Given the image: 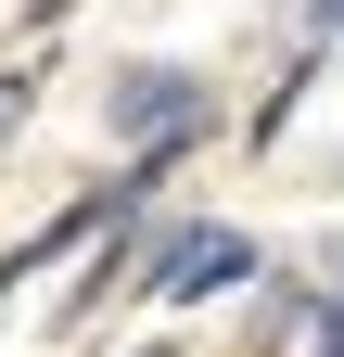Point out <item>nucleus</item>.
Instances as JSON below:
<instances>
[{
    "instance_id": "f257e3e1",
    "label": "nucleus",
    "mask_w": 344,
    "mask_h": 357,
    "mask_svg": "<svg viewBox=\"0 0 344 357\" xmlns=\"http://www.w3.org/2000/svg\"><path fill=\"white\" fill-rule=\"evenodd\" d=\"M268 281V255H255L230 217H153L141 230V294L153 306H230Z\"/></svg>"
},
{
    "instance_id": "f03ea898",
    "label": "nucleus",
    "mask_w": 344,
    "mask_h": 357,
    "mask_svg": "<svg viewBox=\"0 0 344 357\" xmlns=\"http://www.w3.org/2000/svg\"><path fill=\"white\" fill-rule=\"evenodd\" d=\"M102 128H115V153L217 141V89H204L191 64H115V77H102Z\"/></svg>"
},
{
    "instance_id": "7ed1b4c3",
    "label": "nucleus",
    "mask_w": 344,
    "mask_h": 357,
    "mask_svg": "<svg viewBox=\"0 0 344 357\" xmlns=\"http://www.w3.org/2000/svg\"><path fill=\"white\" fill-rule=\"evenodd\" d=\"M331 319V294H319V268H268V281L242 294V357H306Z\"/></svg>"
},
{
    "instance_id": "20e7f679",
    "label": "nucleus",
    "mask_w": 344,
    "mask_h": 357,
    "mask_svg": "<svg viewBox=\"0 0 344 357\" xmlns=\"http://www.w3.org/2000/svg\"><path fill=\"white\" fill-rule=\"evenodd\" d=\"M319 64H331V52H306V38H293V64L268 77V102H255V115H242V141H255V153H268V141H281V128H293V115H306V89H319Z\"/></svg>"
},
{
    "instance_id": "39448f33",
    "label": "nucleus",
    "mask_w": 344,
    "mask_h": 357,
    "mask_svg": "<svg viewBox=\"0 0 344 357\" xmlns=\"http://www.w3.org/2000/svg\"><path fill=\"white\" fill-rule=\"evenodd\" d=\"M38 89H52V52H13V64H0V153L38 128Z\"/></svg>"
},
{
    "instance_id": "423d86ee",
    "label": "nucleus",
    "mask_w": 344,
    "mask_h": 357,
    "mask_svg": "<svg viewBox=\"0 0 344 357\" xmlns=\"http://www.w3.org/2000/svg\"><path fill=\"white\" fill-rule=\"evenodd\" d=\"M293 38L306 52H344V0H293Z\"/></svg>"
},
{
    "instance_id": "0eeeda50",
    "label": "nucleus",
    "mask_w": 344,
    "mask_h": 357,
    "mask_svg": "<svg viewBox=\"0 0 344 357\" xmlns=\"http://www.w3.org/2000/svg\"><path fill=\"white\" fill-rule=\"evenodd\" d=\"M26 281H52V268H38V243H13V255H0V319L26 306Z\"/></svg>"
},
{
    "instance_id": "6e6552de",
    "label": "nucleus",
    "mask_w": 344,
    "mask_h": 357,
    "mask_svg": "<svg viewBox=\"0 0 344 357\" xmlns=\"http://www.w3.org/2000/svg\"><path fill=\"white\" fill-rule=\"evenodd\" d=\"M64 13H90V0H26V13H13V26H26V52H52V26H64Z\"/></svg>"
},
{
    "instance_id": "1a4fd4ad",
    "label": "nucleus",
    "mask_w": 344,
    "mask_h": 357,
    "mask_svg": "<svg viewBox=\"0 0 344 357\" xmlns=\"http://www.w3.org/2000/svg\"><path fill=\"white\" fill-rule=\"evenodd\" d=\"M115 357H204V344H179V332H153V344H115Z\"/></svg>"
}]
</instances>
